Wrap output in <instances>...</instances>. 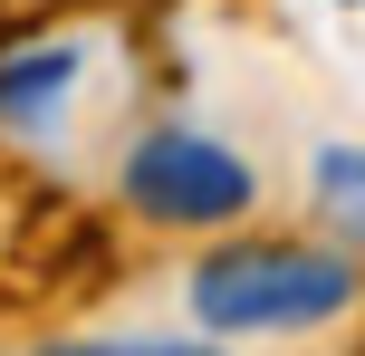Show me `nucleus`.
Here are the masks:
<instances>
[{"label":"nucleus","instance_id":"f257e3e1","mask_svg":"<svg viewBox=\"0 0 365 356\" xmlns=\"http://www.w3.org/2000/svg\"><path fill=\"white\" fill-rule=\"evenodd\" d=\"M356 299V270L308 241H240L192 270V318L212 337H289Z\"/></svg>","mask_w":365,"mask_h":356},{"label":"nucleus","instance_id":"f03ea898","mask_svg":"<svg viewBox=\"0 0 365 356\" xmlns=\"http://www.w3.org/2000/svg\"><path fill=\"white\" fill-rule=\"evenodd\" d=\"M250 193H259L250 164H240L231 145H212V135H192V126H154L145 145L125 154V203L154 212V222H182V231L250 212Z\"/></svg>","mask_w":365,"mask_h":356},{"label":"nucleus","instance_id":"7ed1b4c3","mask_svg":"<svg viewBox=\"0 0 365 356\" xmlns=\"http://www.w3.org/2000/svg\"><path fill=\"white\" fill-rule=\"evenodd\" d=\"M68 87H77V49H10L0 58V126L48 135L58 106H68Z\"/></svg>","mask_w":365,"mask_h":356},{"label":"nucleus","instance_id":"20e7f679","mask_svg":"<svg viewBox=\"0 0 365 356\" xmlns=\"http://www.w3.org/2000/svg\"><path fill=\"white\" fill-rule=\"evenodd\" d=\"M308 193H317V212H327L346 241H365V145H317Z\"/></svg>","mask_w":365,"mask_h":356},{"label":"nucleus","instance_id":"39448f33","mask_svg":"<svg viewBox=\"0 0 365 356\" xmlns=\"http://www.w3.org/2000/svg\"><path fill=\"white\" fill-rule=\"evenodd\" d=\"M38 356H221L202 337H77V347H38Z\"/></svg>","mask_w":365,"mask_h":356}]
</instances>
